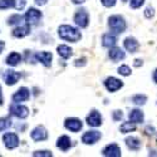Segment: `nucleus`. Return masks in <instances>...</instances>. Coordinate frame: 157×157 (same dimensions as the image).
<instances>
[{
    "mask_svg": "<svg viewBox=\"0 0 157 157\" xmlns=\"http://www.w3.org/2000/svg\"><path fill=\"white\" fill-rule=\"evenodd\" d=\"M58 35L63 40L72 42V43H77L78 40H81V38H82V34L79 30L72 27V25H67V24L60 25L58 28Z\"/></svg>",
    "mask_w": 157,
    "mask_h": 157,
    "instance_id": "1",
    "label": "nucleus"
},
{
    "mask_svg": "<svg viewBox=\"0 0 157 157\" xmlns=\"http://www.w3.org/2000/svg\"><path fill=\"white\" fill-rule=\"evenodd\" d=\"M108 27L113 34H121L126 30L127 24L121 15H112L108 18Z\"/></svg>",
    "mask_w": 157,
    "mask_h": 157,
    "instance_id": "2",
    "label": "nucleus"
},
{
    "mask_svg": "<svg viewBox=\"0 0 157 157\" xmlns=\"http://www.w3.org/2000/svg\"><path fill=\"white\" fill-rule=\"evenodd\" d=\"M9 112H10L11 116H14V117L20 118V120L27 118V117L29 116V108L23 106V104H20V103H15V102H13L10 104Z\"/></svg>",
    "mask_w": 157,
    "mask_h": 157,
    "instance_id": "3",
    "label": "nucleus"
},
{
    "mask_svg": "<svg viewBox=\"0 0 157 157\" xmlns=\"http://www.w3.org/2000/svg\"><path fill=\"white\" fill-rule=\"evenodd\" d=\"M42 17H43L42 13L39 11L38 9L29 8L28 11L25 13V15H24V20H25V23H27L28 25H30V27H34V25H36L39 21H40Z\"/></svg>",
    "mask_w": 157,
    "mask_h": 157,
    "instance_id": "4",
    "label": "nucleus"
},
{
    "mask_svg": "<svg viewBox=\"0 0 157 157\" xmlns=\"http://www.w3.org/2000/svg\"><path fill=\"white\" fill-rule=\"evenodd\" d=\"M74 23L78 25L79 28H87L89 24V14L88 11L83 8L78 9L74 14Z\"/></svg>",
    "mask_w": 157,
    "mask_h": 157,
    "instance_id": "5",
    "label": "nucleus"
},
{
    "mask_svg": "<svg viewBox=\"0 0 157 157\" xmlns=\"http://www.w3.org/2000/svg\"><path fill=\"white\" fill-rule=\"evenodd\" d=\"M3 142L8 150H14L19 146V137L14 132H6L3 136Z\"/></svg>",
    "mask_w": 157,
    "mask_h": 157,
    "instance_id": "6",
    "label": "nucleus"
},
{
    "mask_svg": "<svg viewBox=\"0 0 157 157\" xmlns=\"http://www.w3.org/2000/svg\"><path fill=\"white\" fill-rule=\"evenodd\" d=\"M64 127L67 128L68 131H71V132H79V131L82 129L83 127V123L79 118H75V117H71V118H67L64 121Z\"/></svg>",
    "mask_w": 157,
    "mask_h": 157,
    "instance_id": "7",
    "label": "nucleus"
},
{
    "mask_svg": "<svg viewBox=\"0 0 157 157\" xmlns=\"http://www.w3.org/2000/svg\"><path fill=\"white\" fill-rule=\"evenodd\" d=\"M29 98H30V90L27 87H20L11 97L13 102H15V103L25 102V101H28Z\"/></svg>",
    "mask_w": 157,
    "mask_h": 157,
    "instance_id": "8",
    "label": "nucleus"
},
{
    "mask_svg": "<svg viewBox=\"0 0 157 157\" xmlns=\"http://www.w3.org/2000/svg\"><path fill=\"white\" fill-rule=\"evenodd\" d=\"M101 137L102 135L98 131H88V132H86L82 136V142L84 145H94V143H97L101 140Z\"/></svg>",
    "mask_w": 157,
    "mask_h": 157,
    "instance_id": "9",
    "label": "nucleus"
},
{
    "mask_svg": "<svg viewBox=\"0 0 157 157\" xmlns=\"http://www.w3.org/2000/svg\"><path fill=\"white\" fill-rule=\"evenodd\" d=\"M30 137L35 142H42V141H45L48 138V132L43 126H36L30 132Z\"/></svg>",
    "mask_w": 157,
    "mask_h": 157,
    "instance_id": "10",
    "label": "nucleus"
},
{
    "mask_svg": "<svg viewBox=\"0 0 157 157\" xmlns=\"http://www.w3.org/2000/svg\"><path fill=\"white\" fill-rule=\"evenodd\" d=\"M104 87L107 88V90L109 92H116V90H118L123 87V83L122 81H120L118 78L116 77H108L106 81H104Z\"/></svg>",
    "mask_w": 157,
    "mask_h": 157,
    "instance_id": "11",
    "label": "nucleus"
},
{
    "mask_svg": "<svg viewBox=\"0 0 157 157\" xmlns=\"http://www.w3.org/2000/svg\"><path fill=\"white\" fill-rule=\"evenodd\" d=\"M21 78V74L19 72H15V71H5L4 73V82L6 86H14L18 83V81Z\"/></svg>",
    "mask_w": 157,
    "mask_h": 157,
    "instance_id": "12",
    "label": "nucleus"
},
{
    "mask_svg": "<svg viewBox=\"0 0 157 157\" xmlns=\"http://www.w3.org/2000/svg\"><path fill=\"white\" fill-rule=\"evenodd\" d=\"M34 58H35L36 62L42 63L44 67L49 68L52 65V59H53V56H52L50 52H39V53H36L34 56Z\"/></svg>",
    "mask_w": 157,
    "mask_h": 157,
    "instance_id": "13",
    "label": "nucleus"
},
{
    "mask_svg": "<svg viewBox=\"0 0 157 157\" xmlns=\"http://www.w3.org/2000/svg\"><path fill=\"white\" fill-rule=\"evenodd\" d=\"M87 124L90 127H99L102 124V116L98 111L93 109L88 116H87Z\"/></svg>",
    "mask_w": 157,
    "mask_h": 157,
    "instance_id": "14",
    "label": "nucleus"
},
{
    "mask_svg": "<svg viewBox=\"0 0 157 157\" xmlns=\"http://www.w3.org/2000/svg\"><path fill=\"white\" fill-rule=\"evenodd\" d=\"M102 155L107 156V157H120L122 153H121V148L118 147V145H116V143H111V145H107L106 147L103 148Z\"/></svg>",
    "mask_w": 157,
    "mask_h": 157,
    "instance_id": "15",
    "label": "nucleus"
},
{
    "mask_svg": "<svg viewBox=\"0 0 157 157\" xmlns=\"http://www.w3.org/2000/svg\"><path fill=\"white\" fill-rule=\"evenodd\" d=\"M108 56H109L111 60H113V62H120V60L124 59L126 53H124V52H123L121 48H118V47H116V45H114V47L109 48Z\"/></svg>",
    "mask_w": 157,
    "mask_h": 157,
    "instance_id": "16",
    "label": "nucleus"
},
{
    "mask_svg": "<svg viewBox=\"0 0 157 157\" xmlns=\"http://www.w3.org/2000/svg\"><path fill=\"white\" fill-rule=\"evenodd\" d=\"M123 45H124L126 50H128L129 53H136V52L138 50V48H140V44L137 42V39H135L133 36L126 38L124 42H123Z\"/></svg>",
    "mask_w": 157,
    "mask_h": 157,
    "instance_id": "17",
    "label": "nucleus"
},
{
    "mask_svg": "<svg viewBox=\"0 0 157 157\" xmlns=\"http://www.w3.org/2000/svg\"><path fill=\"white\" fill-rule=\"evenodd\" d=\"M29 33H30V25L25 24V25H18L17 28L13 29L11 34L14 38H24V36L29 35Z\"/></svg>",
    "mask_w": 157,
    "mask_h": 157,
    "instance_id": "18",
    "label": "nucleus"
},
{
    "mask_svg": "<svg viewBox=\"0 0 157 157\" xmlns=\"http://www.w3.org/2000/svg\"><path fill=\"white\" fill-rule=\"evenodd\" d=\"M57 147H58L60 151H63V152H67V151L72 147V141H71V138H69L68 136H65V135L60 136V137L57 140Z\"/></svg>",
    "mask_w": 157,
    "mask_h": 157,
    "instance_id": "19",
    "label": "nucleus"
},
{
    "mask_svg": "<svg viewBox=\"0 0 157 157\" xmlns=\"http://www.w3.org/2000/svg\"><path fill=\"white\" fill-rule=\"evenodd\" d=\"M117 43V36L113 33H107L102 36V45L106 48H112Z\"/></svg>",
    "mask_w": 157,
    "mask_h": 157,
    "instance_id": "20",
    "label": "nucleus"
},
{
    "mask_svg": "<svg viewBox=\"0 0 157 157\" xmlns=\"http://www.w3.org/2000/svg\"><path fill=\"white\" fill-rule=\"evenodd\" d=\"M57 52H58L59 57H62L63 59H69V58L73 56V49H72L71 47H68V45H65V44L58 45Z\"/></svg>",
    "mask_w": 157,
    "mask_h": 157,
    "instance_id": "21",
    "label": "nucleus"
},
{
    "mask_svg": "<svg viewBox=\"0 0 157 157\" xmlns=\"http://www.w3.org/2000/svg\"><path fill=\"white\" fill-rule=\"evenodd\" d=\"M5 62L8 65H10V67H15V65H18L21 62V56L19 53H17V52H11V53L6 57Z\"/></svg>",
    "mask_w": 157,
    "mask_h": 157,
    "instance_id": "22",
    "label": "nucleus"
},
{
    "mask_svg": "<svg viewBox=\"0 0 157 157\" xmlns=\"http://www.w3.org/2000/svg\"><path fill=\"white\" fill-rule=\"evenodd\" d=\"M128 118L133 123H141V122H143V118H145V117H143V113L140 109H132L128 114Z\"/></svg>",
    "mask_w": 157,
    "mask_h": 157,
    "instance_id": "23",
    "label": "nucleus"
},
{
    "mask_svg": "<svg viewBox=\"0 0 157 157\" xmlns=\"http://www.w3.org/2000/svg\"><path fill=\"white\" fill-rule=\"evenodd\" d=\"M126 145L129 150L132 151H138L141 147V142L137 137H127L126 138Z\"/></svg>",
    "mask_w": 157,
    "mask_h": 157,
    "instance_id": "24",
    "label": "nucleus"
},
{
    "mask_svg": "<svg viewBox=\"0 0 157 157\" xmlns=\"http://www.w3.org/2000/svg\"><path fill=\"white\" fill-rule=\"evenodd\" d=\"M136 129V123H133V122H123L122 124H121V127H120V131L122 133H128V132H132V131H135Z\"/></svg>",
    "mask_w": 157,
    "mask_h": 157,
    "instance_id": "25",
    "label": "nucleus"
},
{
    "mask_svg": "<svg viewBox=\"0 0 157 157\" xmlns=\"http://www.w3.org/2000/svg\"><path fill=\"white\" fill-rule=\"evenodd\" d=\"M132 102L137 106H143L146 102H147V97L145 94H136L132 97Z\"/></svg>",
    "mask_w": 157,
    "mask_h": 157,
    "instance_id": "26",
    "label": "nucleus"
},
{
    "mask_svg": "<svg viewBox=\"0 0 157 157\" xmlns=\"http://www.w3.org/2000/svg\"><path fill=\"white\" fill-rule=\"evenodd\" d=\"M15 6V0H0V10H5Z\"/></svg>",
    "mask_w": 157,
    "mask_h": 157,
    "instance_id": "27",
    "label": "nucleus"
},
{
    "mask_svg": "<svg viewBox=\"0 0 157 157\" xmlns=\"http://www.w3.org/2000/svg\"><path fill=\"white\" fill-rule=\"evenodd\" d=\"M24 18L21 17V15H19V14H14V15H11L9 19H8V24L9 25H20V23H21V20H23Z\"/></svg>",
    "mask_w": 157,
    "mask_h": 157,
    "instance_id": "28",
    "label": "nucleus"
},
{
    "mask_svg": "<svg viewBox=\"0 0 157 157\" xmlns=\"http://www.w3.org/2000/svg\"><path fill=\"white\" fill-rule=\"evenodd\" d=\"M10 126H11L10 117H3V118H0V131H5Z\"/></svg>",
    "mask_w": 157,
    "mask_h": 157,
    "instance_id": "29",
    "label": "nucleus"
},
{
    "mask_svg": "<svg viewBox=\"0 0 157 157\" xmlns=\"http://www.w3.org/2000/svg\"><path fill=\"white\" fill-rule=\"evenodd\" d=\"M34 157H52L53 156V153H52V151H47V150H42V151H35L33 153Z\"/></svg>",
    "mask_w": 157,
    "mask_h": 157,
    "instance_id": "30",
    "label": "nucleus"
},
{
    "mask_svg": "<svg viewBox=\"0 0 157 157\" xmlns=\"http://www.w3.org/2000/svg\"><path fill=\"white\" fill-rule=\"evenodd\" d=\"M118 73L121 75L128 77V75H131V68L128 67V65H121V67L118 68Z\"/></svg>",
    "mask_w": 157,
    "mask_h": 157,
    "instance_id": "31",
    "label": "nucleus"
},
{
    "mask_svg": "<svg viewBox=\"0 0 157 157\" xmlns=\"http://www.w3.org/2000/svg\"><path fill=\"white\" fill-rule=\"evenodd\" d=\"M143 3H145V0H131L129 2V5L131 8H133V9H138L143 5Z\"/></svg>",
    "mask_w": 157,
    "mask_h": 157,
    "instance_id": "32",
    "label": "nucleus"
},
{
    "mask_svg": "<svg viewBox=\"0 0 157 157\" xmlns=\"http://www.w3.org/2000/svg\"><path fill=\"white\" fill-rule=\"evenodd\" d=\"M25 5H27V2L25 0H15V9L18 10H23L25 8Z\"/></svg>",
    "mask_w": 157,
    "mask_h": 157,
    "instance_id": "33",
    "label": "nucleus"
},
{
    "mask_svg": "<svg viewBox=\"0 0 157 157\" xmlns=\"http://www.w3.org/2000/svg\"><path fill=\"white\" fill-rule=\"evenodd\" d=\"M101 3H102L104 6H106V8H112V6L116 5L117 0H101Z\"/></svg>",
    "mask_w": 157,
    "mask_h": 157,
    "instance_id": "34",
    "label": "nucleus"
},
{
    "mask_svg": "<svg viewBox=\"0 0 157 157\" xmlns=\"http://www.w3.org/2000/svg\"><path fill=\"white\" fill-rule=\"evenodd\" d=\"M112 117H113V120L114 121H121L122 120V117H123V113H122V111H114L113 112V114H112Z\"/></svg>",
    "mask_w": 157,
    "mask_h": 157,
    "instance_id": "35",
    "label": "nucleus"
},
{
    "mask_svg": "<svg viewBox=\"0 0 157 157\" xmlns=\"http://www.w3.org/2000/svg\"><path fill=\"white\" fill-rule=\"evenodd\" d=\"M153 15H155V9H153V8H151V6H148V8L145 10V17L150 19V18H152Z\"/></svg>",
    "mask_w": 157,
    "mask_h": 157,
    "instance_id": "36",
    "label": "nucleus"
},
{
    "mask_svg": "<svg viewBox=\"0 0 157 157\" xmlns=\"http://www.w3.org/2000/svg\"><path fill=\"white\" fill-rule=\"evenodd\" d=\"M34 2H35V4H36V5L43 6V5H45V4L49 2V0H34Z\"/></svg>",
    "mask_w": 157,
    "mask_h": 157,
    "instance_id": "37",
    "label": "nucleus"
},
{
    "mask_svg": "<svg viewBox=\"0 0 157 157\" xmlns=\"http://www.w3.org/2000/svg\"><path fill=\"white\" fill-rule=\"evenodd\" d=\"M71 2L73 4H75V5H81V4H83L86 2V0H71Z\"/></svg>",
    "mask_w": 157,
    "mask_h": 157,
    "instance_id": "38",
    "label": "nucleus"
},
{
    "mask_svg": "<svg viewBox=\"0 0 157 157\" xmlns=\"http://www.w3.org/2000/svg\"><path fill=\"white\" fill-rule=\"evenodd\" d=\"M4 48H5V42H4V40H0V54L3 53Z\"/></svg>",
    "mask_w": 157,
    "mask_h": 157,
    "instance_id": "39",
    "label": "nucleus"
},
{
    "mask_svg": "<svg viewBox=\"0 0 157 157\" xmlns=\"http://www.w3.org/2000/svg\"><path fill=\"white\" fill-rule=\"evenodd\" d=\"M143 63H142V60L141 59H136L135 60V67H140V65H142Z\"/></svg>",
    "mask_w": 157,
    "mask_h": 157,
    "instance_id": "40",
    "label": "nucleus"
},
{
    "mask_svg": "<svg viewBox=\"0 0 157 157\" xmlns=\"http://www.w3.org/2000/svg\"><path fill=\"white\" fill-rule=\"evenodd\" d=\"M4 103V98H3V93H2V87H0V106H3Z\"/></svg>",
    "mask_w": 157,
    "mask_h": 157,
    "instance_id": "41",
    "label": "nucleus"
},
{
    "mask_svg": "<svg viewBox=\"0 0 157 157\" xmlns=\"http://www.w3.org/2000/svg\"><path fill=\"white\" fill-rule=\"evenodd\" d=\"M153 81H155V82L157 83V69H156V71L153 72Z\"/></svg>",
    "mask_w": 157,
    "mask_h": 157,
    "instance_id": "42",
    "label": "nucleus"
},
{
    "mask_svg": "<svg viewBox=\"0 0 157 157\" xmlns=\"http://www.w3.org/2000/svg\"><path fill=\"white\" fill-rule=\"evenodd\" d=\"M123 2H128V0H123Z\"/></svg>",
    "mask_w": 157,
    "mask_h": 157,
    "instance_id": "43",
    "label": "nucleus"
}]
</instances>
